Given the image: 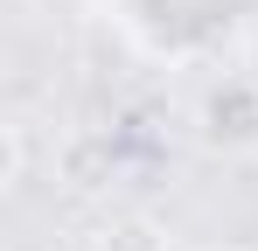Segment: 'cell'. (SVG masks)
<instances>
[{
	"mask_svg": "<svg viewBox=\"0 0 258 251\" xmlns=\"http://www.w3.org/2000/svg\"><path fill=\"white\" fill-rule=\"evenodd\" d=\"M203 147H216V154H251L258 147V84L244 77H223L203 98Z\"/></svg>",
	"mask_w": 258,
	"mask_h": 251,
	"instance_id": "6da1fadb",
	"label": "cell"
},
{
	"mask_svg": "<svg viewBox=\"0 0 258 251\" xmlns=\"http://www.w3.org/2000/svg\"><path fill=\"white\" fill-rule=\"evenodd\" d=\"M91 251H168V230H161V216H147V209H112V216L91 230Z\"/></svg>",
	"mask_w": 258,
	"mask_h": 251,
	"instance_id": "7a4b0ae2",
	"label": "cell"
},
{
	"mask_svg": "<svg viewBox=\"0 0 258 251\" xmlns=\"http://www.w3.org/2000/svg\"><path fill=\"white\" fill-rule=\"evenodd\" d=\"M21 167H28V133L0 126V189H21Z\"/></svg>",
	"mask_w": 258,
	"mask_h": 251,
	"instance_id": "3957f363",
	"label": "cell"
},
{
	"mask_svg": "<svg viewBox=\"0 0 258 251\" xmlns=\"http://www.w3.org/2000/svg\"><path fill=\"white\" fill-rule=\"evenodd\" d=\"M203 251H244V244H203Z\"/></svg>",
	"mask_w": 258,
	"mask_h": 251,
	"instance_id": "277c9868",
	"label": "cell"
}]
</instances>
